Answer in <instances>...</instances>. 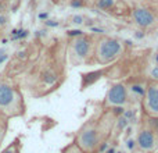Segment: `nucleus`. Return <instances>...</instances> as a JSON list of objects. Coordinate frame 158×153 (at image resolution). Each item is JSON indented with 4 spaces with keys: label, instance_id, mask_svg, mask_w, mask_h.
Wrapping results in <instances>:
<instances>
[{
    "label": "nucleus",
    "instance_id": "f257e3e1",
    "mask_svg": "<svg viewBox=\"0 0 158 153\" xmlns=\"http://www.w3.org/2000/svg\"><path fill=\"white\" fill-rule=\"evenodd\" d=\"M22 109L19 92L6 82H0V111L7 116H15Z\"/></svg>",
    "mask_w": 158,
    "mask_h": 153
},
{
    "label": "nucleus",
    "instance_id": "f03ea898",
    "mask_svg": "<svg viewBox=\"0 0 158 153\" xmlns=\"http://www.w3.org/2000/svg\"><path fill=\"white\" fill-rule=\"evenodd\" d=\"M121 53H122V45L119 43V41L112 38H104L98 42L96 56H97L98 63L106 64L119 57Z\"/></svg>",
    "mask_w": 158,
    "mask_h": 153
},
{
    "label": "nucleus",
    "instance_id": "7ed1b4c3",
    "mask_svg": "<svg viewBox=\"0 0 158 153\" xmlns=\"http://www.w3.org/2000/svg\"><path fill=\"white\" fill-rule=\"evenodd\" d=\"M100 142V137H98V131L96 127L90 125H85L77 135V145L82 149L85 153H92L94 152V149L98 146Z\"/></svg>",
    "mask_w": 158,
    "mask_h": 153
},
{
    "label": "nucleus",
    "instance_id": "20e7f679",
    "mask_svg": "<svg viewBox=\"0 0 158 153\" xmlns=\"http://www.w3.org/2000/svg\"><path fill=\"white\" fill-rule=\"evenodd\" d=\"M136 145L143 152H153L158 148V138L150 128H144L137 135Z\"/></svg>",
    "mask_w": 158,
    "mask_h": 153
},
{
    "label": "nucleus",
    "instance_id": "39448f33",
    "mask_svg": "<svg viewBox=\"0 0 158 153\" xmlns=\"http://www.w3.org/2000/svg\"><path fill=\"white\" fill-rule=\"evenodd\" d=\"M144 109L151 117L158 116V84H151L146 90Z\"/></svg>",
    "mask_w": 158,
    "mask_h": 153
},
{
    "label": "nucleus",
    "instance_id": "423d86ee",
    "mask_svg": "<svg viewBox=\"0 0 158 153\" xmlns=\"http://www.w3.org/2000/svg\"><path fill=\"white\" fill-rule=\"evenodd\" d=\"M126 98H128V92H126L125 85L122 84H115L107 93V104L110 106H123L126 103Z\"/></svg>",
    "mask_w": 158,
    "mask_h": 153
},
{
    "label": "nucleus",
    "instance_id": "0eeeda50",
    "mask_svg": "<svg viewBox=\"0 0 158 153\" xmlns=\"http://www.w3.org/2000/svg\"><path fill=\"white\" fill-rule=\"evenodd\" d=\"M90 47H92V43H90L89 39L86 36H79L72 43V53H74L72 57L77 59L78 61H83L89 56Z\"/></svg>",
    "mask_w": 158,
    "mask_h": 153
},
{
    "label": "nucleus",
    "instance_id": "6e6552de",
    "mask_svg": "<svg viewBox=\"0 0 158 153\" xmlns=\"http://www.w3.org/2000/svg\"><path fill=\"white\" fill-rule=\"evenodd\" d=\"M132 15H133V20L136 21V24L139 25V27H142V28L150 27V25H153L154 21H156V17H154V14L151 13L150 10H147V8H143V7L135 8L133 13H132Z\"/></svg>",
    "mask_w": 158,
    "mask_h": 153
},
{
    "label": "nucleus",
    "instance_id": "1a4fd4ad",
    "mask_svg": "<svg viewBox=\"0 0 158 153\" xmlns=\"http://www.w3.org/2000/svg\"><path fill=\"white\" fill-rule=\"evenodd\" d=\"M100 75H101V71L89 72V74L82 75V76H83V78H82V86L86 88V86H89V85H92L93 82H96L98 78H100Z\"/></svg>",
    "mask_w": 158,
    "mask_h": 153
},
{
    "label": "nucleus",
    "instance_id": "9d476101",
    "mask_svg": "<svg viewBox=\"0 0 158 153\" xmlns=\"http://www.w3.org/2000/svg\"><path fill=\"white\" fill-rule=\"evenodd\" d=\"M29 35V31L27 29H13L11 32V39L13 41H17V39H24Z\"/></svg>",
    "mask_w": 158,
    "mask_h": 153
},
{
    "label": "nucleus",
    "instance_id": "9b49d317",
    "mask_svg": "<svg viewBox=\"0 0 158 153\" xmlns=\"http://www.w3.org/2000/svg\"><path fill=\"white\" fill-rule=\"evenodd\" d=\"M96 4H97V7L101 8V10H110V8L114 7L115 0H97Z\"/></svg>",
    "mask_w": 158,
    "mask_h": 153
},
{
    "label": "nucleus",
    "instance_id": "f8f14e48",
    "mask_svg": "<svg viewBox=\"0 0 158 153\" xmlns=\"http://www.w3.org/2000/svg\"><path fill=\"white\" fill-rule=\"evenodd\" d=\"M148 127H150V129L157 135V138H158V116L157 117H151L150 120H148Z\"/></svg>",
    "mask_w": 158,
    "mask_h": 153
},
{
    "label": "nucleus",
    "instance_id": "ddd939ff",
    "mask_svg": "<svg viewBox=\"0 0 158 153\" xmlns=\"http://www.w3.org/2000/svg\"><path fill=\"white\" fill-rule=\"evenodd\" d=\"M63 153H85V152L79 148L77 143H71V145H68L65 149H64Z\"/></svg>",
    "mask_w": 158,
    "mask_h": 153
},
{
    "label": "nucleus",
    "instance_id": "4468645a",
    "mask_svg": "<svg viewBox=\"0 0 158 153\" xmlns=\"http://www.w3.org/2000/svg\"><path fill=\"white\" fill-rule=\"evenodd\" d=\"M2 153H18V142H13L11 145H8Z\"/></svg>",
    "mask_w": 158,
    "mask_h": 153
},
{
    "label": "nucleus",
    "instance_id": "2eb2a0df",
    "mask_svg": "<svg viewBox=\"0 0 158 153\" xmlns=\"http://www.w3.org/2000/svg\"><path fill=\"white\" fill-rule=\"evenodd\" d=\"M67 35L68 36H83V31H81V29H69V31H67Z\"/></svg>",
    "mask_w": 158,
    "mask_h": 153
},
{
    "label": "nucleus",
    "instance_id": "dca6fc26",
    "mask_svg": "<svg viewBox=\"0 0 158 153\" xmlns=\"http://www.w3.org/2000/svg\"><path fill=\"white\" fill-rule=\"evenodd\" d=\"M8 24V17L4 13H0V28L6 27Z\"/></svg>",
    "mask_w": 158,
    "mask_h": 153
},
{
    "label": "nucleus",
    "instance_id": "f3484780",
    "mask_svg": "<svg viewBox=\"0 0 158 153\" xmlns=\"http://www.w3.org/2000/svg\"><path fill=\"white\" fill-rule=\"evenodd\" d=\"M83 4H85L83 0H71V7L74 8H81L83 7Z\"/></svg>",
    "mask_w": 158,
    "mask_h": 153
},
{
    "label": "nucleus",
    "instance_id": "a211bd4d",
    "mask_svg": "<svg viewBox=\"0 0 158 153\" xmlns=\"http://www.w3.org/2000/svg\"><path fill=\"white\" fill-rule=\"evenodd\" d=\"M72 22H74V24H77V25L83 24V17L79 15V14H77V15L72 17Z\"/></svg>",
    "mask_w": 158,
    "mask_h": 153
},
{
    "label": "nucleus",
    "instance_id": "6ab92c4d",
    "mask_svg": "<svg viewBox=\"0 0 158 153\" xmlns=\"http://www.w3.org/2000/svg\"><path fill=\"white\" fill-rule=\"evenodd\" d=\"M54 81H56V76L53 74H46L44 75V82H47V84H53Z\"/></svg>",
    "mask_w": 158,
    "mask_h": 153
},
{
    "label": "nucleus",
    "instance_id": "aec40b11",
    "mask_svg": "<svg viewBox=\"0 0 158 153\" xmlns=\"http://www.w3.org/2000/svg\"><path fill=\"white\" fill-rule=\"evenodd\" d=\"M44 24H46L47 27H52V28L58 27V22L57 21H53V20H46V21H44Z\"/></svg>",
    "mask_w": 158,
    "mask_h": 153
},
{
    "label": "nucleus",
    "instance_id": "412c9836",
    "mask_svg": "<svg viewBox=\"0 0 158 153\" xmlns=\"http://www.w3.org/2000/svg\"><path fill=\"white\" fill-rule=\"evenodd\" d=\"M151 76H153L154 79H158V67L153 68V71H151Z\"/></svg>",
    "mask_w": 158,
    "mask_h": 153
},
{
    "label": "nucleus",
    "instance_id": "4be33fe9",
    "mask_svg": "<svg viewBox=\"0 0 158 153\" xmlns=\"http://www.w3.org/2000/svg\"><path fill=\"white\" fill-rule=\"evenodd\" d=\"M3 135H4V128H3L2 121H0V142H2V139H3Z\"/></svg>",
    "mask_w": 158,
    "mask_h": 153
},
{
    "label": "nucleus",
    "instance_id": "5701e85b",
    "mask_svg": "<svg viewBox=\"0 0 158 153\" xmlns=\"http://www.w3.org/2000/svg\"><path fill=\"white\" fill-rule=\"evenodd\" d=\"M38 17H39V20H44V21H46L47 20V13H40Z\"/></svg>",
    "mask_w": 158,
    "mask_h": 153
},
{
    "label": "nucleus",
    "instance_id": "b1692460",
    "mask_svg": "<svg viewBox=\"0 0 158 153\" xmlns=\"http://www.w3.org/2000/svg\"><path fill=\"white\" fill-rule=\"evenodd\" d=\"M7 59H8V56H7V55H0V64L4 63V61L7 60Z\"/></svg>",
    "mask_w": 158,
    "mask_h": 153
},
{
    "label": "nucleus",
    "instance_id": "393cba45",
    "mask_svg": "<svg viewBox=\"0 0 158 153\" xmlns=\"http://www.w3.org/2000/svg\"><path fill=\"white\" fill-rule=\"evenodd\" d=\"M92 31H93V32H97V33H103L104 32L103 29H100V28H94V27L92 28Z\"/></svg>",
    "mask_w": 158,
    "mask_h": 153
},
{
    "label": "nucleus",
    "instance_id": "a878e982",
    "mask_svg": "<svg viewBox=\"0 0 158 153\" xmlns=\"http://www.w3.org/2000/svg\"><path fill=\"white\" fill-rule=\"evenodd\" d=\"M135 36H136L137 39H142L143 36H144V33H143V32H136V33H135Z\"/></svg>",
    "mask_w": 158,
    "mask_h": 153
},
{
    "label": "nucleus",
    "instance_id": "bb28decb",
    "mask_svg": "<svg viewBox=\"0 0 158 153\" xmlns=\"http://www.w3.org/2000/svg\"><path fill=\"white\" fill-rule=\"evenodd\" d=\"M36 35H38V36H43V35H46V31H38V32H36Z\"/></svg>",
    "mask_w": 158,
    "mask_h": 153
},
{
    "label": "nucleus",
    "instance_id": "cd10ccee",
    "mask_svg": "<svg viewBox=\"0 0 158 153\" xmlns=\"http://www.w3.org/2000/svg\"><path fill=\"white\" fill-rule=\"evenodd\" d=\"M128 143H129V145H128V148H129V149H132V148L135 146V145H133V141H129Z\"/></svg>",
    "mask_w": 158,
    "mask_h": 153
},
{
    "label": "nucleus",
    "instance_id": "c85d7f7f",
    "mask_svg": "<svg viewBox=\"0 0 158 153\" xmlns=\"http://www.w3.org/2000/svg\"><path fill=\"white\" fill-rule=\"evenodd\" d=\"M0 13H4V4L0 3Z\"/></svg>",
    "mask_w": 158,
    "mask_h": 153
},
{
    "label": "nucleus",
    "instance_id": "c756f323",
    "mask_svg": "<svg viewBox=\"0 0 158 153\" xmlns=\"http://www.w3.org/2000/svg\"><path fill=\"white\" fill-rule=\"evenodd\" d=\"M107 153H115V151H114V149H110V151L107 152Z\"/></svg>",
    "mask_w": 158,
    "mask_h": 153
},
{
    "label": "nucleus",
    "instance_id": "7c9ffc66",
    "mask_svg": "<svg viewBox=\"0 0 158 153\" xmlns=\"http://www.w3.org/2000/svg\"><path fill=\"white\" fill-rule=\"evenodd\" d=\"M156 60H157V63H158V56H157V59H156Z\"/></svg>",
    "mask_w": 158,
    "mask_h": 153
}]
</instances>
